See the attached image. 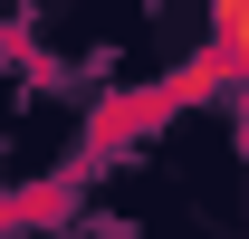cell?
<instances>
[{"instance_id": "obj_1", "label": "cell", "mask_w": 249, "mask_h": 239, "mask_svg": "<svg viewBox=\"0 0 249 239\" xmlns=\"http://www.w3.org/2000/svg\"><path fill=\"white\" fill-rule=\"evenodd\" d=\"M220 29H230V48H249V0H220Z\"/></svg>"}]
</instances>
